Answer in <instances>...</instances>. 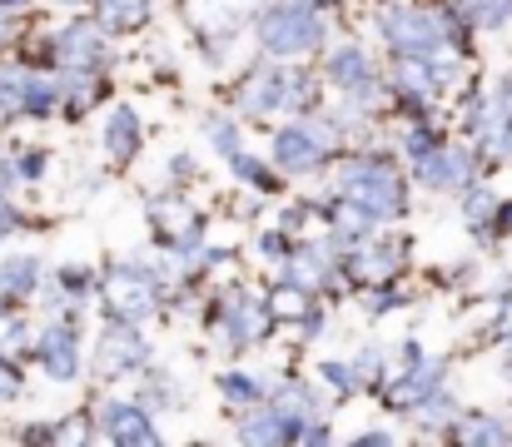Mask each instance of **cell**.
Returning <instances> with one entry per match:
<instances>
[{
  "mask_svg": "<svg viewBox=\"0 0 512 447\" xmlns=\"http://www.w3.org/2000/svg\"><path fill=\"white\" fill-rule=\"evenodd\" d=\"M339 184H343V194L358 209H368L373 219H388V214L403 209V179L383 159H353V164H343Z\"/></svg>",
  "mask_w": 512,
  "mask_h": 447,
  "instance_id": "obj_1",
  "label": "cell"
},
{
  "mask_svg": "<svg viewBox=\"0 0 512 447\" xmlns=\"http://www.w3.org/2000/svg\"><path fill=\"white\" fill-rule=\"evenodd\" d=\"M259 35H264L269 55H309L324 45V20L309 5H274V10H264Z\"/></svg>",
  "mask_w": 512,
  "mask_h": 447,
  "instance_id": "obj_2",
  "label": "cell"
},
{
  "mask_svg": "<svg viewBox=\"0 0 512 447\" xmlns=\"http://www.w3.org/2000/svg\"><path fill=\"white\" fill-rule=\"evenodd\" d=\"M309 95H314L309 75L274 70V65H259V70L249 75V85L239 90V100H244L249 115H269V110H279V105H304Z\"/></svg>",
  "mask_w": 512,
  "mask_h": 447,
  "instance_id": "obj_3",
  "label": "cell"
},
{
  "mask_svg": "<svg viewBox=\"0 0 512 447\" xmlns=\"http://www.w3.org/2000/svg\"><path fill=\"white\" fill-rule=\"evenodd\" d=\"M383 40L398 45L403 55H428L443 45V20L433 10H388L383 15Z\"/></svg>",
  "mask_w": 512,
  "mask_h": 447,
  "instance_id": "obj_4",
  "label": "cell"
},
{
  "mask_svg": "<svg viewBox=\"0 0 512 447\" xmlns=\"http://www.w3.org/2000/svg\"><path fill=\"white\" fill-rule=\"evenodd\" d=\"M329 145H334V140H329V130H324V125H289V130L274 140V159H279L284 169L304 174V169L324 164Z\"/></svg>",
  "mask_w": 512,
  "mask_h": 447,
  "instance_id": "obj_5",
  "label": "cell"
},
{
  "mask_svg": "<svg viewBox=\"0 0 512 447\" xmlns=\"http://www.w3.org/2000/svg\"><path fill=\"white\" fill-rule=\"evenodd\" d=\"M105 294H110V308H115L120 318H130V323L145 318V313H155V303H160L155 279L140 274V269H115L110 284H105Z\"/></svg>",
  "mask_w": 512,
  "mask_h": 447,
  "instance_id": "obj_6",
  "label": "cell"
},
{
  "mask_svg": "<svg viewBox=\"0 0 512 447\" xmlns=\"http://www.w3.org/2000/svg\"><path fill=\"white\" fill-rule=\"evenodd\" d=\"M418 174H423V184H433V189H468V179H473V164H468V154L463 149H428V154H418Z\"/></svg>",
  "mask_w": 512,
  "mask_h": 447,
  "instance_id": "obj_7",
  "label": "cell"
},
{
  "mask_svg": "<svg viewBox=\"0 0 512 447\" xmlns=\"http://www.w3.org/2000/svg\"><path fill=\"white\" fill-rule=\"evenodd\" d=\"M100 428L115 438V443H155V423L145 408L135 403H105L100 408Z\"/></svg>",
  "mask_w": 512,
  "mask_h": 447,
  "instance_id": "obj_8",
  "label": "cell"
},
{
  "mask_svg": "<svg viewBox=\"0 0 512 447\" xmlns=\"http://www.w3.org/2000/svg\"><path fill=\"white\" fill-rule=\"evenodd\" d=\"M145 363V338L135 328H105L100 338V368L105 373H125V368H140Z\"/></svg>",
  "mask_w": 512,
  "mask_h": 447,
  "instance_id": "obj_9",
  "label": "cell"
},
{
  "mask_svg": "<svg viewBox=\"0 0 512 447\" xmlns=\"http://www.w3.org/2000/svg\"><path fill=\"white\" fill-rule=\"evenodd\" d=\"M438 378H443V363H418L413 373H403L398 383H388V408H418L438 393Z\"/></svg>",
  "mask_w": 512,
  "mask_h": 447,
  "instance_id": "obj_10",
  "label": "cell"
},
{
  "mask_svg": "<svg viewBox=\"0 0 512 447\" xmlns=\"http://www.w3.org/2000/svg\"><path fill=\"white\" fill-rule=\"evenodd\" d=\"M264 318H269L264 303L234 294L229 303H224V333H229V343H254V338L264 333Z\"/></svg>",
  "mask_w": 512,
  "mask_h": 447,
  "instance_id": "obj_11",
  "label": "cell"
},
{
  "mask_svg": "<svg viewBox=\"0 0 512 447\" xmlns=\"http://www.w3.org/2000/svg\"><path fill=\"white\" fill-rule=\"evenodd\" d=\"M398 254H403L398 244H368V249H358V254L348 259V274L363 279V284H378V279H388V274L403 264Z\"/></svg>",
  "mask_w": 512,
  "mask_h": 447,
  "instance_id": "obj_12",
  "label": "cell"
},
{
  "mask_svg": "<svg viewBox=\"0 0 512 447\" xmlns=\"http://www.w3.org/2000/svg\"><path fill=\"white\" fill-rule=\"evenodd\" d=\"M329 75L339 80L343 90H358V95L373 90V65H368V55H363L358 45H343L339 55L329 60Z\"/></svg>",
  "mask_w": 512,
  "mask_h": 447,
  "instance_id": "obj_13",
  "label": "cell"
},
{
  "mask_svg": "<svg viewBox=\"0 0 512 447\" xmlns=\"http://www.w3.org/2000/svg\"><path fill=\"white\" fill-rule=\"evenodd\" d=\"M40 363H45L50 378H60V383L75 378V363H80V358H75V338H70L65 328H50V333L40 338Z\"/></svg>",
  "mask_w": 512,
  "mask_h": 447,
  "instance_id": "obj_14",
  "label": "cell"
},
{
  "mask_svg": "<svg viewBox=\"0 0 512 447\" xmlns=\"http://www.w3.org/2000/svg\"><path fill=\"white\" fill-rule=\"evenodd\" d=\"M105 149H110V159H130V154L140 149V115H135L130 105H120V110L110 115V125H105Z\"/></svg>",
  "mask_w": 512,
  "mask_h": 447,
  "instance_id": "obj_15",
  "label": "cell"
},
{
  "mask_svg": "<svg viewBox=\"0 0 512 447\" xmlns=\"http://www.w3.org/2000/svg\"><path fill=\"white\" fill-rule=\"evenodd\" d=\"M60 55H65V65H95L100 60V30L95 25H85V20H75L65 35H60Z\"/></svg>",
  "mask_w": 512,
  "mask_h": 447,
  "instance_id": "obj_16",
  "label": "cell"
},
{
  "mask_svg": "<svg viewBox=\"0 0 512 447\" xmlns=\"http://www.w3.org/2000/svg\"><path fill=\"white\" fill-rule=\"evenodd\" d=\"M150 20V0H100V25L105 30H135Z\"/></svg>",
  "mask_w": 512,
  "mask_h": 447,
  "instance_id": "obj_17",
  "label": "cell"
},
{
  "mask_svg": "<svg viewBox=\"0 0 512 447\" xmlns=\"http://www.w3.org/2000/svg\"><path fill=\"white\" fill-rule=\"evenodd\" d=\"M150 219H155L165 234H174V239H189V234H194V214H189V204H179V199H155V204H150Z\"/></svg>",
  "mask_w": 512,
  "mask_h": 447,
  "instance_id": "obj_18",
  "label": "cell"
},
{
  "mask_svg": "<svg viewBox=\"0 0 512 447\" xmlns=\"http://www.w3.org/2000/svg\"><path fill=\"white\" fill-rule=\"evenodd\" d=\"M269 318H309V294L304 284H284L269 294Z\"/></svg>",
  "mask_w": 512,
  "mask_h": 447,
  "instance_id": "obj_19",
  "label": "cell"
},
{
  "mask_svg": "<svg viewBox=\"0 0 512 447\" xmlns=\"http://www.w3.org/2000/svg\"><path fill=\"white\" fill-rule=\"evenodd\" d=\"M274 413H279L284 423H299V418H309V413H314V393H309L304 383H289V388L274 398Z\"/></svg>",
  "mask_w": 512,
  "mask_h": 447,
  "instance_id": "obj_20",
  "label": "cell"
},
{
  "mask_svg": "<svg viewBox=\"0 0 512 447\" xmlns=\"http://www.w3.org/2000/svg\"><path fill=\"white\" fill-rule=\"evenodd\" d=\"M458 438H463V443H512V428L493 423V418H473V423L458 428Z\"/></svg>",
  "mask_w": 512,
  "mask_h": 447,
  "instance_id": "obj_21",
  "label": "cell"
},
{
  "mask_svg": "<svg viewBox=\"0 0 512 447\" xmlns=\"http://www.w3.org/2000/svg\"><path fill=\"white\" fill-rule=\"evenodd\" d=\"M244 438H249V443H279V438H289V428H284V418L269 408V413H259L254 423H244Z\"/></svg>",
  "mask_w": 512,
  "mask_h": 447,
  "instance_id": "obj_22",
  "label": "cell"
},
{
  "mask_svg": "<svg viewBox=\"0 0 512 447\" xmlns=\"http://www.w3.org/2000/svg\"><path fill=\"white\" fill-rule=\"evenodd\" d=\"M35 284V259H15V264H0V294H20Z\"/></svg>",
  "mask_w": 512,
  "mask_h": 447,
  "instance_id": "obj_23",
  "label": "cell"
},
{
  "mask_svg": "<svg viewBox=\"0 0 512 447\" xmlns=\"http://www.w3.org/2000/svg\"><path fill=\"white\" fill-rule=\"evenodd\" d=\"M324 269H329V249H309V254H299L294 279H299V284H319V279H324Z\"/></svg>",
  "mask_w": 512,
  "mask_h": 447,
  "instance_id": "obj_24",
  "label": "cell"
},
{
  "mask_svg": "<svg viewBox=\"0 0 512 447\" xmlns=\"http://www.w3.org/2000/svg\"><path fill=\"white\" fill-rule=\"evenodd\" d=\"M473 20L478 25H503V20H512V0H473Z\"/></svg>",
  "mask_w": 512,
  "mask_h": 447,
  "instance_id": "obj_25",
  "label": "cell"
},
{
  "mask_svg": "<svg viewBox=\"0 0 512 447\" xmlns=\"http://www.w3.org/2000/svg\"><path fill=\"white\" fill-rule=\"evenodd\" d=\"M219 393L234 398V403H254V398H259V383H249V373H229V378L219 383Z\"/></svg>",
  "mask_w": 512,
  "mask_h": 447,
  "instance_id": "obj_26",
  "label": "cell"
},
{
  "mask_svg": "<svg viewBox=\"0 0 512 447\" xmlns=\"http://www.w3.org/2000/svg\"><path fill=\"white\" fill-rule=\"evenodd\" d=\"M324 378H329L339 393H353V388H358V363H324Z\"/></svg>",
  "mask_w": 512,
  "mask_h": 447,
  "instance_id": "obj_27",
  "label": "cell"
},
{
  "mask_svg": "<svg viewBox=\"0 0 512 447\" xmlns=\"http://www.w3.org/2000/svg\"><path fill=\"white\" fill-rule=\"evenodd\" d=\"M234 169H239L249 184H259V189H274V179H269V169H264L259 159H244V154H234Z\"/></svg>",
  "mask_w": 512,
  "mask_h": 447,
  "instance_id": "obj_28",
  "label": "cell"
},
{
  "mask_svg": "<svg viewBox=\"0 0 512 447\" xmlns=\"http://www.w3.org/2000/svg\"><path fill=\"white\" fill-rule=\"evenodd\" d=\"M204 130H209L214 149H224V154H239V135H234V125H224V120H209Z\"/></svg>",
  "mask_w": 512,
  "mask_h": 447,
  "instance_id": "obj_29",
  "label": "cell"
},
{
  "mask_svg": "<svg viewBox=\"0 0 512 447\" xmlns=\"http://www.w3.org/2000/svg\"><path fill=\"white\" fill-rule=\"evenodd\" d=\"M498 204H493V194H473L468 199V214H473V224H488V214H493Z\"/></svg>",
  "mask_w": 512,
  "mask_h": 447,
  "instance_id": "obj_30",
  "label": "cell"
},
{
  "mask_svg": "<svg viewBox=\"0 0 512 447\" xmlns=\"http://www.w3.org/2000/svg\"><path fill=\"white\" fill-rule=\"evenodd\" d=\"M10 393H15V373L0 363V398H10Z\"/></svg>",
  "mask_w": 512,
  "mask_h": 447,
  "instance_id": "obj_31",
  "label": "cell"
},
{
  "mask_svg": "<svg viewBox=\"0 0 512 447\" xmlns=\"http://www.w3.org/2000/svg\"><path fill=\"white\" fill-rule=\"evenodd\" d=\"M15 333H20L15 323H0V343H15Z\"/></svg>",
  "mask_w": 512,
  "mask_h": 447,
  "instance_id": "obj_32",
  "label": "cell"
},
{
  "mask_svg": "<svg viewBox=\"0 0 512 447\" xmlns=\"http://www.w3.org/2000/svg\"><path fill=\"white\" fill-rule=\"evenodd\" d=\"M10 229H15V214H5V209H0V234H10Z\"/></svg>",
  "mask_w": 512,
  "mask_h": 447,
  "instance_id": "obj_33",
  "label": "cell"
},
{
  "mask_svg": "<svg viewBox=\"0 0 512 447\" xmlns=\"http://www.w3.org/2000/svg\"><path fill=\"white\" fill-rule=\"evenodd\" d=\"M0 184H5V169H0Z\"/></svg>",
  "mask_w": 512,
  "mask_h": 447,
  "instance_id": "obj_34",
  "label": "cell"
}]
</instances>
